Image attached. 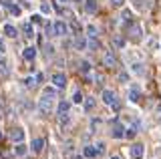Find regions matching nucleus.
Returning a JSON list of instances; mask_svg holds the SVG:
<instances>
[{
    "mask_svg": "<svg viewBox=\"0 0 161 159\" xmlns=\"http://www.w3.org/2000/svg\"><path fill=\"white\" fill-rule=\"evenodd\" d=\"M54 99H57V89H54V87L42 89V95H40V99H38V109H40V113H44V115H47L50 109L54 107Z\"/></svg>",
    "mask_w": 161,
    "mask_h": 159,
    "instance_id": "nucleus-1",
    "label": "nucleus"
},
{
    "mask_svg": "<svg viewBox=\"0 0 161 159\" xmlns=\"http://www.w3.org/2000/svg\"><path fill=\"white\" fill-rule=\"evenodd\" d=\"M101 97H103V101L107 103L109 107H113L115 111H119V109H121V103H119V99H117V95H115L113 91H109V89H107V91H103V95H101Z\"/></svg>",
    "mask_w": 161,
    "mask_h": 159,
    "instance_id": "nucleus-2",
    "label": "nucleus"
},
{
    "mask_svg": "<svg viewBox=\"0 0 161 159\" xmlns=\"http://www.w3.org/2000/svg\"><path fill=\"white\" fill-rule=\"evenodd\" d=\"M53 30H54V36H64L69 32V24L63 22V20H57L53 24Z\"/></svg>",
    "mask_w": 161,
    "mask_h": 159,
    "instance_id": "nucleus-3",
    "label": "nucleus"
},
{
    "mask_svg": "<svg viewBox=\"0 0 161 159\" xmlns=\"http://www.w3.org/2000/svg\"><path fill=\"white\" fill-rule=\"evenodd\" d=\"M143 153H145V147L141 145V143H135V145L129 147V155L133 157V159H141V157H143Z\"/></svg>",
    "mask_w": 161,
    "mask_h": 159,
    "instance_id": "nucleus-4",
    "label": "nucleus"
},
{
    "mask_svg": "<svg viewBox=\"0 0 161 159\" xmlns=\"http://www.w3.org/2000/svg\"><path fill=\"white\" fill-rule=\"evenodd\" d=\"M111 137H113V139H121V137H125V127L121 125V123H115L113 129H111Z\"/></svg>",
    "mask_w": 161,
    "mask_h": 159,
    "instance_id": "nucleus-5",
    "label": "nucleus"
},
{
    "mask_svg": "<svg viewBox=\"0 0 161 159\" xmlns=\"http://www.w3.org/2000/svg\"><path fill=\"white\" fill-rule=\"evenodd\" d=\"M139 93H141V89H139V85H131L129 87V101L131 103H137L139 101Z\"/></svg>",
    "mask_w": 161,
    "mask_h": 159,
    "instance_id": "nucleus-6",
    "label": "nucleus"
},
{
    "mask_svg": "<svg viewBox=\"0 0 161 159\" xmlns=\"http://www.w3.org/2000/svg\"><path fill=\"white\" fill-rule=\"evenodd\" d=\"M53 83H54V87L63 89V87H67V77L63 73H57V74H53Z\"/></svg>",
    "mask_w": 161,
    "mask_h": 159,
    "instance_id": "nucleus-7",
    "label": "nucleus"
},
{
    "mask_svg": "<svg viewBox=\"0 0 161 159\" xmlns=\"http://www.w3.org/2000/svg\"><path fill=\"white\" fill-rule=\"evenodd\" d=\"M22 57H24V61L32 63L34 58H36V48H34V47H26V48L22 51Z\"/></svg>",
    "mask_w": 161,
    "mask_h": 159,
    "instance_id": "nucleus-8",
    "label": "nucleus"
},
{
    "mask_svg": "<svg viewBox=\"0 0 161 159\" xmlns=\"http://www.w3.org/2000/svg\"><path fill=\"white\" fill-rule=\"evenodd\" d=\"M10 139H12L14 143H22V139H24V129H20V127L12 129V133H10Z\"/></svg>",
    "mask_w": 161,
    "mask_h": 159,
    "instance_id": "nucleus-9",
    "label": "nucleus"
},
{
    "mask_svg": "<svg viewBox=\"0 0 161 159\" xmlns=\"http://www.w3.org/2000/svg\"><path fill=\"white\" fill-rule=\"evenodd\" d=\"M30 147H32V153H40V151L44 149V139H40V137L32 139V143H30Z\"/></svg>",
    "mask_w": 161,
    "mask_h": 159,
    "instance_id": "nucleus-10",
    "label": "nucleus"
},
{
    "mask_svg": "<svg viewBox=\"0 0 161 159\" xmlns=\"http://www.w3.org/2000/svg\"><path fill=\"white\" fill-rule=\"evenodd\" d=\"M103 64H105V67H109V69L115 67V54L111 52V51H107V52L103 54Z\"/></svg>",
    "mask_w": 161,
    "mask_h": 159,
    "instance_id": "nucleus-11",
    "label": "nucleus"
},
{
    "mask_svg": "<svg viewBox=\"0 0 161 159\" xmlns=\"http://www.w3.org/2000/svg\"><path fill=\"white\" fill-rule=\"evenodd\" d=\"M69 111H70V101H60L57 107V115H64Z\"/></svg>",
    "mask_w": 161,
    "mask_h": 159,
    "instance_id": "nucleus-12",
    "label": "nucleus"
},
{
    "mask_svg": "<svg viewBox=\"0 0 161 159\" xmlns=\"http://www.w3.org/2000/svg\"><path fill=\"white\" fill-rule=\"evenodd\" d=\"M4 34H6L8 38H16L18 30H16V26H14V24H4Z\"/></svg>",
    "mask_w": 161,
    "mask_h": 159,
    "instance_id": "nucleus-13",
    "label": "nucleus"
},
{
    "mask_svg": "<svg viewBox=\"0 0 161 159\" xmlns=\"http://www.w3.org/2000/svg\"><path fill=\"white\" fill-rule=\"evenodd\" d=\"M131 73H135L137 77H143V74H145V67H143V63H133V64H131Z\"/></svg>",
    "mask_w": 161,
    "mask_h": 159,
    "instance_id": "nucleus-14",
    "label": "nucleus"
},
{
    "mask_svg": "<svg viewBox=\"0 0 161 159\" xmlns=\"http://www.w3.org/2000/svg\"><path fill=\"white\" fill-rule=\"evenodd\" d=\"M22 32H24V36L32 38V36H34V28H32V22H24V24H22Z\"/></svg>",
    "mask_w": 161,
    "mask_h": 159,
    "instance_id": "nucleus-15",
    "label": "nucleus"
},
{
    "mask_svg": "<svg viewBox=\"0 0 161 159\" xmlns=\"http://www.w3.org/2000/svg\"><path fill=\"white\" fill-rule=\"evenodd\" d=\"M26 145H24V143H16V147H14V155H18V157H24L26 155Z\"/></svg>",
    "mask_w": 161,
    "mask_h": 159,
    "instance_id": "nucleus-16",
    "label": "nucleus"
},
{
    "mask_svg": "<svg viewBox=\"0 0 161 159\" xmlns=\"http://www.w3.org/2000/svg\"><path fill=\"white\" fill-rule=\"evenodd\" d=\"M131 38H133V41H139L141 38V26L139 24H133V26H131Z\"/></svg>",
    "mask_w": 161,
    "mask_h": 159,
    "instance_id": "nucleus-17",
    "label": "nucleus"
},
{
    "mask_svg": "<svg viewBox=\"0 0 161 159\" xmlns=\"http://www.w3.org/2000/svg\"><path fill=\"white\" fill-rule=\"evenodd\" d=\"M85 157H89V159L97 157V149H95V145H87V147H85Z\"/></svg>",
    "mask_w": 161,
    "mask_h": 159,
    "instance_id": "nucleus-18",
    "label": "nucleus"
},
{
    "mask_svg": "<svg viewBox=\"0 0 161 159\" xmlns=\"http://www.w3.org/2000/svg\"><path fill=\"white\" fill-rule=\"evenodd\" d=\"M85 111H93L95 105H97V99H93V97H89V99H85Z\"/></svg>",
    "mask_w": 161,
    "mask_h": 159,
    "instance_id": "nucleus-19",
    "label": "nucleus"
},
{
    "mask_svg": "<svg viewBox=\"0 0 161 159\" xmlns=\"http://www.w3.org/2000/svg\"><path fill=\"white\" fill-rule=\"evenodd\" d=\"M97 8H99V4H97V0H87V12H97Z\"/></svg>",
    "mask_w": 161,
    "mask_h": 159,
    "instance_id": "nucleus-20",
    "label": "nucleus"
},
{
    "mask_svg": "<svg viewBox=\"0 0 161 159\" xmlns=\"http://www.w3.org/2000/svg\"><path fill=\"white\" fill-rule=\"evenodd\" d=\"M113 47H115V48H123V47H125L123 36H113Z\"/></svg>",
    "mask_w": 161,
    "mask_h": 159,
    "instance_id": "nucleus-21",
    "label": "nucleus"
},
{
    "mask_svg": "<svg viewBox=\"0 0 161 159\" xmlns=\"http://www.w3.org/2000/svg\"><path fill=\"white\" fill-rule=\"evenodd\" d=\"M58 123H60V125H69V123H70V115H69V113H64V115H58Z\"/></svg>",
    "mask_w": 161,
    "mask_h": 159,
    "instance_id": "nucleus-22",
    "label": "nucleus"
},
{
    "mask_svg": "<svg viewBox=\"0 0 161 159\" xmlns=\"http://www.w3.org/2000/svg\"><path fill=\"white\" fill-rule=\"evenodd\" d=\"M89 71H91V63L89 61H80V73L89 74Z\"/></svg>",
    "mask_w": 161,
    "mask_h": 159,
    "instance_id": "nucleus-23",
    "label": "nucleus"
},
{
    "mask_svg": "<svg viewBox=\"0 0 161 159\" xmlns=\"http://www.w3.org/2000/svg\"><path fill=\"white\" fill-rule=\"evenodd\" d=\"M10 12H12V16H20V14H22V8H20L18 4H10Z\"/></svg>",
    "mask_w": 161,
    "mask_h": 159,
    "instance_id": "nucleus-24",
    "label": "nucleus"
},
{
    "mask_svg": "<svg viewBox=\"0 0 161 159\" xmlns=\"http://www.w3.org/2000/svg\"><path fill=\"white\" fill-rule=\"evenodd\" d=\"M0 74H8V63L0 57Z\"/></svg>",
    "mask_w": 161,
    "mask_h": 159,
    "instance_id": "nucleus-25",
    "label": "nucleus"
},
{
    "mask_svg": "<svg viewBox=\"0 0 161 159\" xmlns=\"http://www.w3.org/2000/svg\"><path fill=\"white\" fill-rule=\"evenodd\" d=\"M75 47L79 48V51H83V48H87V41H85V38H77V41H75Z\"/></svg>",
    "mask_w": 161,
    "mask_h": 159,
    "instance_id": "nucleus-26",
    "label": "nucleus"
},
{
    "mask_svg": "<svg viewBox=\"0 0 161 159\" xmlns=\"http://www.w3.org/2000/svg\"><path fill=\"white\" fill-rule=\"evenodd\" d=\"M83 101H85L83 93H80V91H75L73 93V103H83Z\"/></svg>",
    "mask_w": 161,
    "mask_h": 159,
    "instance_id": "nucleus-27",
    "label": "nucleus"
},
{
    "mask_svg": "<svg viewBox=\"0 0 161 159\" xmlns=\"http://www.w3.org/2000/svg\"><path fill=\"white\" fill-rule=\"evenodd\" d=\"M40 12H42V14H50V12H53V6H50V4H47V2H42V6H40Z\"/></svg>",
    "mask_w": 161,
    "mask_h": 159,
    "instance_id": "nucleus-28",
    "label": "nucleus"
},
{
    "mask_svg": "<svg viewBox=\"0 0 161 159\" xmlns=\"http://www.w3.org/2000/svg\"><path fill=\"white\" fill-rule=\"evenodd\" d=\"M95 149H97V155H103V153H105V149H107V147H105V143H103V141H99L97 145H95Z\"/></svg>",
    "mask_w": 161,
    "mask_h": 159,
    "instance_id": "nucleus-29",
    "label": "nucleus"
},
{
    "mask_svg": "<svg viewBox=\"0 0 161 159\" xmlns=\"http://www.w3.org/2000/svg\"><path fill=\"white\" fill-rule=\"evenodd\" d=\"M34 81H36V79H34V77H26V79H24V87H34V85H36V83H34Z\"/></svg>",
    "mask_w": 161,
    "mask_h": 159,
    "instance_id": "nucleus-30",
    "label": "nucleus"
},
{
    "mask_svg": "<svg viewBox=\"0 0 161 159\" xmlns=\"http://www.w3.org/2000/svg\"><path fill=\"white\" fill-rule=\"evenodd\" d=\"M135 133H137V131H135L133 127H127V129H125V137H127V139H133Z\"/></svg>",
    "mask_w": 161,
    "mask_h": 159,
    "instance_id": "nucleus-31",
    "label": "nucleus"
},
{
    "mask_svg": "<svg viewBox=\"0 0 161 159\" xmlns=\"http://www.w3.org/2000/svg\"><path fill=\"white\" fill-rule=\"evenodd\" d=\"M40 20H42V14H32L30 16V22L32 24H40Z\"/></svg>",
    "mask_w": 161,
    "mask_h": 159,
    "instance_id": "nucleus-32",
    "label": "nucleus"
},
{
    "mask_svg": "<svg viewBox=\"0 0 161 159\" xmlns=\"http://www.w3.org/2000/svg\"><path fill=\"white\" fill-rule=\"evenodd\" d=\"M87 32H89V36H91V38L97 36V28H95L93 24H89V26H87Z\"/></svg>",
    "mask_w": 161,
    "mask_h": 159,
    "instance_id": "nucleus-33",
    "label": "nucleus"
},
{
    "mask_svg": "<svg viewBox=\"0 0 161 159\" xmlns=\"http://www.w3.org/2000/svg\"><path fill=\"white\" fill-rule=\"evenodd\" d=\"M109 2H111V6H115V8H121V6H123V2H125V0H109Z\"/></svg>",
    "mask_w": 161,
    "mask_h": 159,
    "instance_id": "nucleus-34",
    "label": "nucleus"
},
{
    "mask_svg": "<svg viewBox=\"0 0 161 159\" xmlns=\"http://www.w3.org/2000/svg\"><path fill=\"white\" fill-rule=\"evenodd\" d=\"M131 18H133V12H131V10H123V20L127 22V20H131Z\"/></svg>",
    "mask_w": 161,
    "mask_h": 159,
    "instance_id": "nucleus-35",
    "label": "nucleus"
},
{
    "mask_svg": "<svg viewBox=\"0 0 161 159\" xmlns=\"http://www.w3.org/2000/svg\"><path fill=\"white\" fill-rule=\"evenodd\" d=\"M44 52H47V57H53V54H54V48L50 47V44H47V47H44Z\"/></svg>",
    "mask_w": 161,
    "mask_h": 159,
    "instance_id": "nucleus-36",
    "label": "nucleus"
},
{
    "mask_svg": "<svg viewBox=\"0 0 161 159\" xmlns=\"http://www.w3.org/2000/svg\"><path fill=\"white\" fill-rule=\"evenodd\" d=\"M101 125V121H99V119H93V121H91V131H95V129H97Z\"/></svg>",
    "mask_w": 161,
    "mask_h": 159,
    "instance_id": "nucleus-37",
    "label": "nucleus"
},
{
    "mask_svg": "<svg viewBox=\"0 0 161 159\" xmlns=\"http://www.w3.org/2000/svg\"><path fill=\"white\" fill-rule=\"evenodd\" d=\"M119 81H121V83H127V81H129V74H127V73H121V74H119Z\"/></svg>",
    "mask_w": 161,
    "mask_h": 159,
    "instance_id": "nucleus-38",
    "label": "nucleus"
},
{
    "mask_svg": "<svg viewBox=\"0 0 161 159\" xmlns=\"http://www.w3.org/2000/svg\"><path fill=\"white\" fill-rule=\"evenodd\" d=\"M73 151V141H67V145H64V153H70Z\"/></svg>",
    "mask_w": 161,
    "mask_h": 159,
    "instance_id": "nucleus-39",
    "label": "nucleus"
},
{
    "mask_svg": "<svg viewBox=\"0 0 161 159\" xmlns=\"http://www.w3.org/2000/svg\"><path fill=\"white\" fill-rule=\"evenodd\" d=\"M99 47H101L99 41H91V42H89V48H99Z\"/></svg>",
    "mask_w": 161,
    "mask_h": 159,
    "instance_id": "nucleus-40",
    "label": "nucleus"
},
{
    "mask_svg": "<svg viewBox=\"0 0 161 159\" xmlns=\"http://www.w3.org/2000/svg\"><path fill=\"white\" fill-rule=\"evenodd\" d=\"M0 52H4V42L0 41Z\"/></svg>",
    "mask_w": 161,
    "mask_h": 159,
    "instance_id": "nucleus-41",
    "label": "nucleus"
},
{
    "mask_svg": "<svg viewBox=\"0 0 161 159\" xmlns=\"http://www.w3.org/2000/svg\"><path fill=\"white\" fill-rule=\"evenodd\" d=\"M58 2H60V4H67V2H70V0H58Z\"/></svg>",
    "mask_w": 161,
    "mask_h": 159,
    "instance_id": "nucleus-42",
    "label": "nucleus"
},
{
    "mask_svg": "<svg viewBox=\"0 0 161 159\" xmlns=\"http://www.w3.org/2000/svg\"><path fill=\"white\" fill-rule=\"evenodd\" d=\"M73 159H83V157H80V155H75V157H73Z\"/></svg>",
    "mask_w": 161,
    "mask_h": 159,
    "instance_id": "nucleus-43",
    "label": "nucleus"
},
{
    "mask_svg": "<svg viewBox=\"0 0 161 159\" xmlns=\"http://www.w3.org/2000/svg\"><path fill=\"white\" fill-rule=\"evenodd\" d=\"M111 159H121V157H119V155H113V157H111Z\"/></svg>",
    "mask_w": 161,
    "mask_h": 159,
    "instance_id": "nucleus-44",
    "label": "nucleus"
},
{
    "mask_svg": "<svg viewBox=\"0 0 161 159\" xmlns=\"http://www.w3.org/2000/svg\"><path fill=\"white\" fill-rule=\"evenodd\" d=\"M157 109H159V113H161V105H159V107H157Z\"/></svg>",
    "mask_w": 161,
    "mask_h": 159,
    "instance_id": "nucleus-45",
    "label": "nucleus"
},
{
    "mask_svg": "<svg viewBox=\"0 0 161 159\" xmlns=\"http://www.w3.org/2000/svg\"><path fill=\"white\" fill-rule=\"evenodd\" d=\"M0 139H2V133H0Z\"/></svg>",
    "mask_w": 161,
    "mask_h": 159,
    "instance_id": "nucleus-46",
    "label": "nucleus"
}]
</instances>
